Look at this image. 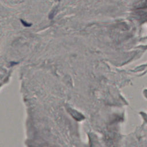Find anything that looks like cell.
Wrapping results in <instances>:
<instances>
[{"mask_svg": "<svg viewBox=\"0 0 147 147\" xmlns=\"http://www.w3.org/2000/svg\"><path fill=\"white\" fill-rule=\"evenodd\" d=\"M22 23H23V24H24L25 25V26H27H27H31L30 25H29V24H27V23H24V21H22Z\"/></svg>", "mask_w": 147, "mask_h": 147, "instance_id": "6da1fadb", "label": "cell"}]
</instances>
